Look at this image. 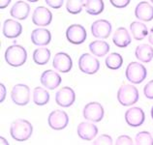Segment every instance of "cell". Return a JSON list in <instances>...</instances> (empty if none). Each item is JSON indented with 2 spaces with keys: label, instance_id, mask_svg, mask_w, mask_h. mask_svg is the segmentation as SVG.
Listing matches in <instances>:
<instances>
[{
  "label": "cell",
  "instance_id": "cell-40",
  "mask_svg": "<svg viewBox=\"0 0 153 145\" xmlns=\"http://www.w3.org/2000/svg\"><path fill=\"white\" fill-rule=\"evenodd\" d=\"M150 114H151V118L153 119V107H151V111H150Z\"/></svg>",
  "mask_w": 153,
  "mask_h": 145
},
{
  "label": "cell",
  "instance_id": "cell-19",
  "mask_svg": "<svg viewBox=\"0 0 153 145\" xmlns=\"http://www.w3.org/2000/svg\"><path fill=\"white\" fill-rule=\"evenodd\" d=\"M135 17L140 21H151L153 19V6L147 1L140 2L135 8Z\"/></svg>",
  "mask_w": 153,
  "mask_h": 145
},
{
  "label": "cell",
  "instance_id": "cell-9",
  "mask_svg": "<svg viewBox=\"0 0 153 145\" xmlns=\"http://www.w3.org/2000/svg\"><path fill=\"white\" fill-rule=\"evenodd\" d=\"M86 30L80 24H72L66 30V38L73 45H80L86 40Z\"/></svg>",
  "mask_w": 153,
  "mask_h": 145
},
{
  "label": "cell",
  "instance_id": "cell-36",
  "mask_svg": "<svg viewBox=\"0 0 153 145\" xmlns=\"http://www.w3.org/2000/svg\"><path fill=\"white\" fill-rule=\"evenodd\" d=\"M6 98V87L3 83H0V102L3 103Z\"/></svg>",
  "mask_w": 153,
  "mask_h": 145
},
{
  "label": "cell",
  "instance_id": "cell-17",
  "mask_svg": "<svg viewBox=\"0 0 153 145\" xmlns=\"http://www.w3.org/2000/svg\"><path fill=\"white\" fill-rule=\"evenodd\" d=\"M30 38L31 42L35 46L45 47V46H48L51 41V33L50 30L45 28H36L31 32Z\"/></svg>",
  "mask_w": 153,
  "mask_h": 145
},
{
  "label": "cell",
  "instance_id": "cell-35",
  "mask_svg": "<svg viewBox=\"0 0 153 145\" xmlns=\"http://www.w3.org/2000/svg\"><path fill=\"white\" fill-rule=\"evenodd\" d=\"M47 5H49L51 8L53 9H59L63 6V0H46Z\"/></svg>",
  "mask_w": 153,
  "mask_h": 145
},
{
  "label": "cell",
  "instance_id": "cell-32",
  "mask_svg": "<svg viewBox=\"0 0 153 145\" xmlns=\"http://www.w3.org/2000/svg\"><path fill=\"white\" fill-rule=\"evenodd\" d=\"M115 145H134V142H133L132 138H130L129 135H122L116 138Z\"/></svg>",
  "mask_w": 153,
  "mask_h": 145
},
{
  "label": "cell",
  "instance_id": "cell-10",
  "mask_svg": "<svg viewBox=\"0 0 153 145\" xmlns=\"http://www.w3.org/2000/svg\"><path fill=\"white\" fill-rule=\"evenodd\" d=\"M76 101V94L73 88L64 86L55 93V103L59 107H70Z\"/></svg>",
  "mask_w": 153,
  "mask_h": 145
},
{
  "label": "cell",
  "instance_id": "cell-24",
  "mask_svg": "<svg viewBox=\"0 0 153 145\" xmlns=\"http://www.w3.org/2000/svg\"><path fill=\"white\" fill-rule=\"evenodd\" d=\"M89 50L95 56L102 57L110 51V45L105 41L96 40V41H93L89 44Z\"/></svg>",
  "mask_w": 153,
  "mask_h": 145
},
{
  "label": "cell",
  "instance_id": "cell-4",
  "mask_svg": "<svg viewBox=\"0 0 153 145\" xmlns=\"http://www.w3.org/2000/svg\"><path fill=\"white\" fill-rule=\"evenodd\" d=\"M125 75L128 81L133 84H140L146 78L147 71L142 63L131 62L126 68Z\"/></svg>",
  "mask_w": 153,
  "mask_h": 145
},
{
  "label": "cell",
  "instance_id": "cell-28",
  "mask_svg": "<svg viewBox=\"0 0 153 145\" xmlns=\"http://www.w3.org/2000/svg\"><path fill=\"white\" fill-rule=\"evenodd\" d=\"M105 64L110 70H118L123 64V58L117 52H111L105 60Z\"/></svg>",
  "mask_w": 153,
  "mask_h": 145
},
{
  "label": "cell",
  "instance_id": "cell-12",
  "mask_svg": "<svg viewBox=\"0 0 153 145\" xmlns=\"http://www.w3.org/2000/svg\"><path fill=\"white\" fill-rule=\"evenodd\" d=\"M112 25L107 19H98L91 24V33L95 38L107 39L111 33Z\"/></svg>",
  "mask_w": 153,
  "mask_h": 145
},
{
  "label": "cell",
  "instance_id": "cell-18",
  "mask_svg": "<svg viewBox=\"0 0 153 145\" xmlns=\"http://www.w3.org/2000/svg\"><path fill=\"white\" fill-rule=\"evenodd\" d=\"M22 32V25L19 21L8 18L3 23L2 33L8 39L18 38Z\"/></svg>",
  "mask_w": 153,
  "mask_h": 145
},
{
  "label": "cell",
  "instance_id": "cell-6",
  "mask_svg": "<svg viewBox=\"0 0 153 145\" xmlns=\"http://www.w3.org/2000/svg\"><path fill=\"white\" fill-rule=\"evenodd\" d=\"M12 101L19 107H25L29 103L30 100V88L26 84H16L11 91Z\"/></svg>",
  "mask_w": 153,
  "mask_h": 145
},
{
  "label": "cell",
  "instance_id": "cell-21",
  "mask_svg": "<svg viewBox=\"0 0 153 145\" xmlns=\"http://www.w3.org/2000/svg\"><path fill=\"white\" fill-rule=\"evenodd\" d=\"M131 36L125 27H118L112 36V42L118 47H127L131 44Z\"/></svg>",
  "mask_w": 153,
  "mask_h": 145
},
{
  "label": "cell",
  "instance_id": "cell-16",
  "mask_svg": "<svg viewBox=\"0 0 153 145\" xmlns=\"http://www.w3.org/2000/svg\"><path fill=\"white\" fill-rule=\"evenodd\" d=\"M40 80H41V83L46 88L50 90H54L61 83V76L59 75V74H57V72L47 70L43 72Z\"/></svg>",
  "mask_w": 153,
  "mask_h": 145
},
{
  "label": "cell",
  "instance_id": "cell-22",
  "mask_svg": "<svg viewBox=\"0 0 153 145\" xmlns=\"http://www.w3.org/2000/svg\"><path fill=\"white\" fill-rule=\"evenodd\" d=\"M136 58L143 63H149L153 59V47L151 45L142 44L139 45L135 50Z\"/></svg>",
  "mask_w": 153,
  "mask_h": 145
},
{
  "label": "cell",
  "instance_id": "cell-8",
  "mask_svg": "<svg viewBox=\"0 0 153 145\" xmlns=\"http://www.w3.org/2000/svg\"><path fill=\"white\" fill-rule=\"evenodd\" d=\"M49 126L54 131H61L69 124V116L67 112L61 109H55L51 111L48 117Z\"/></svg>",
  "mask_w": 153,
  "mask_h": 145
},
{
  "label": "cell",
  "instance_id": "cell-20",
  "mask_svg": "<svg viewBox=\"0 0 153 145\" xmlns=\"http://www.w3.org/2000/svg\"><path fill=\"white\" fill-rule=\"evenodd\" d=\"M30 13V6L29 4L25 1H17L14 3L10 10V15L13 18L19 19V21H23L27 18Z\"/></svg>",
  "mask_w": 153,
  "mask_h": 145
},
{
  "label": "cell",
  "instance_id": "cell-39",
  "mask_svg": "<svg viewBox=\"0 0 153 145\" xmlns=\"http://www.w3.org/2000/svg\"><path fill=\"white\" fill-rule=\"evenodd\" d=\"M0 145H9V142L7 141V139L3 136H0Z\"/></svg>",
  "mask_w": 153,
  "mask_h": 145
},
{
  "label": "cell",
  "instance_id": "cell-11",
  "mask_svg": "<svg viewBox=\"0 0 153 145\" xmlns=\"http://www.w3.org/2000/svg\"><path fill=\"white\" fill-rule=\"evenodd\" d=\"M146 120V114L143 108L139 107H132L128 108L125 112V121L131 127H140L143 124Z\"/></svg>",
  "mask_w": 153,
  "mask_h": 145
},
{
  "label": "cell",
  "instance_id": "cell-41",
  "mask_svg": "<svg viewBox=\"0 0 153 145\" xmlns=\"http://www.w3.org/2000/svg\"><path fill=\"white\" fill-rule=\"evenodd\" d=\"M151 3H152V4H153V0H152V1H151Z\"/></svg>",
  "mask_w": 153,
  "mask_h": 145
},
{
  "label": "cell",
  "instance_id": "cell-23",
  "mask_svg": "<svg viewBox=\"0 0 153 145\" xmlns=\"http://www.w3.org/2000/svg\"><path fill=\"white\" fill-rule=\"evenodd\" d=\"M130 30L133 37L137 41H142L149 34L147 26L142 21H133L130 24Z\"/></svg>",
  "mask_w": 153,
  "mask_h": 145
},
{
  "label": "cell",
  "instance_id": "cell-37",
  "mask_svg": "<svg viewBox=\"0 0 153 145\" xmlns=\"http://www.w3.org/2000/svg\"><path fill=\"white\" fill-rule=\"evenodd\" d=\"M10 3H11V0H1V1H0V8L4 9V8H6Z\"/></svg>",
  "mask_w": 153,
  "mask_h": 145
},
{
  "label": "cell",
  "instance_id": "cell-30",
  "mask_svg": "<svg viewBox=\"0 0 153 145\" xmlns=\"http://www.w3.org/2000/svg\"><path fill=\"white\" fill-rule=\"evenodd\" d=\"M136 145H153V138L149 132L142 131L136 135Z\"/></svg>",
  "mask_w": 153,
  "mask_h": 145
},
{
  "label": "cell",
  "instance_id": "cell-34",
  "mask_svg": "<svg viewBox=\"0 0 153 145\" xmlns=\"http://www.w3.org/2000/svg\"><path fill=\"white\" fill-rule=\"evenodd\" d=\"M111 4L112 6H114L115 8H125L129 5L130 3V0H111Z\"/></svg>",
  "mask_w": 153,
  "mask_h": 145
},
{
  "label": "cell",
  "instance_id": "cell-15",
  "mask_svg": "<svg viewBox=\"0 0 153 145\" xmlns=\"http://www.w3.org/2000/svg\"><path fill=\"white\" fill-rule=\"evenodd\" d=\"M76 132L82 139L89 141L96 138L98 134V128L94 123L80 122L76 128Z\"/></svg>",
  "mask_w": 153,
  "mask_h": 145
},
{
  "label": "cell",
  "instance_id": "cell-29",
  "mask_svg": "<svg viewBox=\"0 0 153 145\" xmlns=\"http://www.w3.org/2000/svg\"><path fill=\"white\" fill-rule=\"evenodd\" d=\"M85 0H69L66 2V10L72 15L79 14L84 7Z\"/></svg>",
  "mask_w": 153,
  "mask_h": 145
},
{
  "label": "cell",
  "instance_id": "cell-14",
  "mask_svg": "<svg viewBox=\"0 0 153 145\" xmlns=\"http://www.w3.org/2000/svg\"><path fill=\"white\" fill-rule=\"evenodd\" d=\"M52 21V14L47 7L38 6L32 14V22L38 26H48Z\"/></svg>",
  "mask_w": 153,
  "mask_h": 145
},
{
  "label": "cell",
  "instance_id": "cell-33",
  "mask_svg": "<svg viewBox=\"0 0 153 145\" xmlns=\"http://www.w3.org/2000/svg\"><path fill=\"white\" fill-rule=\"evenodd\" d=\"M143 94L146 98L153 100V79L148 81L143 87Z\"/></svg>",
  "mask_w": 153,
  "mask_h": 145
},
{
  "label": "cell",
  "instance_id": "cell-25",
  "mask_svg": "<svg viewBox=\"0 0 153 145\" xmlns=\"http://www.w3.org/2000/svg\"><path fill=\"white\" fill-rule=\"evenodd\" d=\"M50 93L42 87H36L33 90V102L39 107H43L50 102Z\"/></svg>",
  "mask_w": 153,
  "mask_h": 145
},
{
  "label": "cell",
  "instance_id": "cell-7",
  "mask_svg": "<svg viewBox=\"0 0 153 145\" xmlns=\"http://www.w3.org/2000/svg\"><path fill=\"white\" fill-rule=\"evenodd\" d=\"M79 69L86 75H94L100 69V62L95 56L83 53L79 58Z\"/></svg>",
  "mask_w": 153,
  "mask_h": 145
},
{
  "label": "cell",
  "instance_id": "cell-13",
  "mask_svg": "<svg viewBox=\"0 0 153 145\" xmlns=\"http://www.w3.org/2000/svg\"><path fill=\"white\" fill-rule=\"evenodd\" d=\"M52 66L58 72H68L72 70L73 60H72L71 56L67 54L66 52L60 51L54 55L53 60H52Z\"/></svg>",
  "mask_w": 153,
  "mask_h": 145
},
{
  "label": "cell",
  "instance_id": "cell-1",
  "mask_svg": "<svg viewBox=\"0 0 153 145\" xmlns=\"http://www.w3.org/2000/svg\"><path fill=\"white\" fill-rule=\"evenodd\" d=\"M33 126L25 119H17L11 124L10 135L17 141H25L32 135Z\"/></svg>",
  "mask_w": 153,
  "mask_h": 145
},
{
  "label": "cell",
  "instance_id": "cell-38",
  "mask_svg": "<svg viewBox=\"0 0 153 145\" xmlns=\"http://www.w3.org/2000/svg\"><path fill=\"white\" fill-rule=\"evenodd\" d=\"M148 42L151 46H153V26L150 28L149 34H148Z\"/></svg>",
  "mask_w": 153,
  "mask_h": 145
},
{
  "label": "cell",
  "instance_id": "cell-2",
  "mask_svg": "<svg viewBox=\"0 0 153 145\" xmlns=\"http://www.w3.org/2000/svg\"><path fill=\"white\" fill-rule=\"evenodd\" d=\"M27 51L22 46H10L5 51V60L10 66L18 68L22 66L26 62Z\"/></svg>",
  "mask_w": 153,
  "mask_h": 145
},
{
  "label": "cell",
  "instance_id": "cell-26",
  "mask_svg": "<svg viewBox=\"0 0 153 145\" xmlns=\"http://www.w3.org/2000/svg\"><path fill=\"white\" fill-rule=\"evenodd\" d=\"M51 50L48 47H39L33 51V60L38 65H46L50 61Z\"/></svg>",
  "mask_w": 153,
  "mask_h": 145
},
{
  "label": "cell",
  "instance_id": "cell-31",
  "mask_svg": "<svg viewBox=\"0 0 153 145\" xmlns=\"http://www.w3.org/2000/svg\"><path fill=\"white\" fill-rule=\"evenodd\" d=\"M92 145H112V138L108 135H101L94 140Z\"/></svg>",
  "mask_w": 153,
  "mask_h": 145
},
{
  "label": "cell",
  "instance_id": "cell-3",
  "mask_svg": "<svg viewBox=\"0 0 153 145\" xmlns=\"http://www.w3.org/2000/svg\"><path fill=\"white\" fill-rule=\"evenodd\" d=\"M139 90L133 84H122L117 91V101L123 107H131L139 101Z\"/></svg>",
  "mask_w": 153,
  "mask_h": 145
},
{
  "label": "cell",
  "instance_id": "cell-5",
  "mask_svg": "<svg viewBox=\"0 0 153 145\" xmlns=\"http://www.w3.org/2000/svg\"><path fill=\"white\" fill-rule=\"evenodd\" d=\"M83 117L89 122L98 123L102 121L105 115L103 106L98 102H91L86 104L82 110Z\"/></svg>",
  "mask_w": 153,
  "mask_h": 145
},
{
  "label": "cell",
  "instance_id": "cell-27",
  "mask_svg": "<svg viewBox=\"0 0 153 145\" xmlns=\"http://www.w3.org/2000/svg\"><path fill=\"white\" fill-rule=\"evenodd\" d=\"M84 8L89 15L97 16L104 11L105 4L102 0H85Z\"/></svg>",
  "mask_w": 153,
  "mask_h": 145
}]
</instances>
